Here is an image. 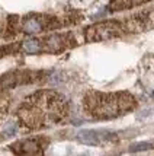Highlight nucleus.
Masks as SVG:
<instances>
[{"label": "nucleus", "instance_id": "f257e3e1", "mask_svg": "<svg viewBox=\"0 0 154 156\" xmlns=\"http://www.w3.org/2000/svg\"><path fill=\"white\" fill-rule=\"evenodd\" d=\"M68 102L54 90H39L20 104L18 117L26 129L38 130L64 121L68 115Z\"/></svg>", "mask_w": 154, "mask_h": 156}, {"label": "nucleus", "instance_id": "f03ea898", "mask_svg": "<svg viewBox=\"0 0 154 156\" xmlns=\"http://www.w3.org/2000/svg\"><path fill=\"white\" fill-rule=\"evenodd\" d=\"M137 99L129 92H98L90 90L84 95L83 108L87 115L96 120H112L125 115L137 107Z\"/></svg>", "mask_w": 154, "mask_h": 156}, {"label": "nucleus", "instance_id": "7ed1b4c3", "mask_svg": "<svg viewBox=\"0 0 154 156\" xmlns=\"http://www.w3.org/2000/svg\"><path fill=\"white\" fill-rule=\"evenodd\" d=\"M147 25V19L142 16H134L125 20H105L101 23H94L89 27L84 32L86 41H106L118 38L128 32H140Z\"/></svg>", "mask_w": 154, "mask_h": 156}, {"label": "nucleus", "instance_id": "20e7f679", "mask_svg": "<svg viewBox=\"0 0 154 156\" xmlns=\"http://www.w3.org/2000/svg\"><path fill=\"white\" fill-rule=\"evenodd\" d=\"M67 20H63L53 15H42V13H31L18 20V28L16 31L23 32V34H41L45 31H53L57 28H61L66 25Z\"/></svg>", "mask_w": 154, "mask_h": 156}, {"label": "nucleus", "instance_id": "39448f33", "mask_svg": "<svg viewBox=\"0 0 154 156\" xmlns=\"http://www.w3.org/2000/svg\"><path fill=\"white\" fill-rule=\"evenodd\" d=\"M47 147V139L45 137H32L25 139L10 144V150L16 156H44Z\"/></svg>", "mask_w": 154, "mask_h": 156}, {"label": "nucleus", "instance_id": "423d86ee", "mask_svg": "<svg viewBox=\"0 0 154 156\" xmlns=\"http://www.w3.org/2000/svg\"><path fill=\"white\" fill-rule=\"evenodd\" d=\"M41 40V47L42 51L45 53H61V51H66L68 48L74 47L77 42L74 40L73 34H53L39 38Z\"/></svg>", "mask_w": 154, "mask_h": 156}, {"label": "nucleus", "instance_id": "0eeeda50", "mask_svg": "<svg viewBox=\"0 0 154 156\" xmlns=\"http://www.w3.org/2000/svg\"><path fill=\"white\" fill-rule=\"evenodd\" d=\"M77 140H80L84 144H92L98 146L102 143L114 142L116 140V134L109 133V131H94V130H81L77 133Z\"/></svg>", "mask_w": 154, "mask_h": 156}, {"label": "nucleus", "instance_id": "6e6552de", "mask_svg": "<svg viewBox=\"0 0 154 156\" xmlns=\"http://www.w3.org/2000/svg\"><path fill=\"white\" fill-rule=\"evenodd\" d=\"M150 0H109V10L118 12V10H127L131 7L144 5Z\"/></svg>", "mask_w": 154, "mask_h": 156}, {"label": "nucleus", "instance_id": "1a4fd4ad", "mask_svg": "<svg viewBox=\"0 0 154 156\" xmlns=\"http://www.w3.org/2000/svg\"><path fill=\"white\" fill-rule=\"evenodd\" d=\"M20 50H23L28 54H36V53H42V47H41V40L39 38H28V40L22 41L20 44Z\"/></svg>", "mask_w": 154, "mask_h": 156}, {"label": "nucleus", "instance_id": "9d476101", "mask_svg": "<svg viewBox=\"0 0 154 156\" xmlns=\"http://www.w3.org/2000/svg\"><path fill=\"white\" fill-rule=\"evenodd\" d=\"M150 149H153L151 143H137V144H132L129 147V152H144V150H150Z\"/></svg>", "mask_w": 154, "mask_h": 156}]
</instances>
